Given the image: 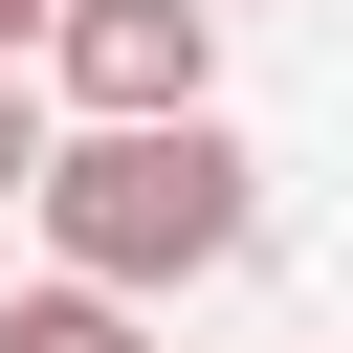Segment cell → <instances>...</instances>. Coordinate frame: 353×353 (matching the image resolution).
I'll return each instance as SVG.
<instances>
[{
    "mask_svg": "<svg viewBox=\"0 0 353 353\" xmlns=\"http://www.w3.org/2000/svg\"><path fill=\"white\" fill-rule=\"evenodd\" d=\"M22 88H44L66 132H154V110H221V22H199V0H44Z\"/></svg>",
    "mask_w": 353,
    "mask_h": 353,
    "instance_id": "2",
    "label": "cell"
},
{
    "mask_svg": "<svg viewBox=\"0 0 353 353\" xmlns=\"http://www.w3.org/2000/svg\"><path fill=\"white\" fill-rule=\"evenodd\" d=\"M44 132H66V110H44L22 66H0V221H22V176H44Z\"/></svg>",
    "mask_w": 353,
    "mask_h": 353,
    "instance_id": "4",
    "label": "cell"
},
{
    "mask_svg": "<svg viewBox=\"0 0 353 353\" xmlns=\"http://www.w3.org/2000/svg\"><path fill=\"white\" fill-rule=\"evenodd\" d=\"M0 353H154V309H110V287H0Z\"/></svg>",
    "mask_w": 353,
    "mask_h": 353,
    "instance_id": "3",
    "label": "cell"
},
{
    "mask_svg": "<svg viewBox=\"0 0 353 353\" xmlns=\"http://www.w3.org/2000/svg\"><path fill=\"white\" fill-rule=\"evenodd\" d=\"M22 221H44V287L176 309V287H221V265L265 243V154H243L221 110H154V132H44Z\"/></svg>",
    "mask_w": 353,
    "mask_h": 353,
    "instance_id": "1",
    "label": "cell"
},
{
    "mask_svg": "<svg viewBox=\"0 0 353 353\" xmlns=\"http://www.w3.org/2000/svg\"><path fill=\"white\" fill-rule=\"evenodd\" d=\"M199 22H243V0H199Z\"/></svg>",
    "mask_w": 353,
    "mask_h": 353,
    "instance_id": "6",
    "label": "cell"
},
{
    "mask_svg": "<svg viewBox=\"0 0 353 353\" xmlns=\"http://www.w3.org/2000/svg\"><path fill=\"white\" fill-rule=\"evenodd\" d=\"M22 44H44V0H0V66H22Z\"/></svg>",
    "mask_w": 353,
    "mask_h": 353,
    "instance_id": "5",
    "label": "cell"
}]
</instances>
